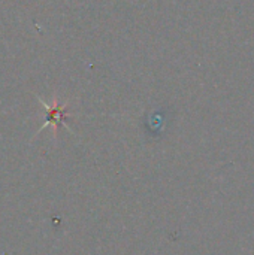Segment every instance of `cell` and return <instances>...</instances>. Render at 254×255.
<instances>
[{
	"label": "cell",
	"mask_w": 254,
	"mask_h": 255,
	"mask_svg": "<svg viewBox=\"0 0 254 255\" xmlns=\"http://www.w3.org/2000/svg\"><path fill=\"white\" fill-rule=\"evenodd\" d=\"M39 102L46 109V121L42 126V128L46 127V126H52L54 127V133H57V127L60 124H64V118L67 117V112H66L67 111V106L66 105H58L57 99H54V103L52 105H46L40 99H39Z\"/></svg>",
	"instance_id": "cell-1"
}]
</instances>
